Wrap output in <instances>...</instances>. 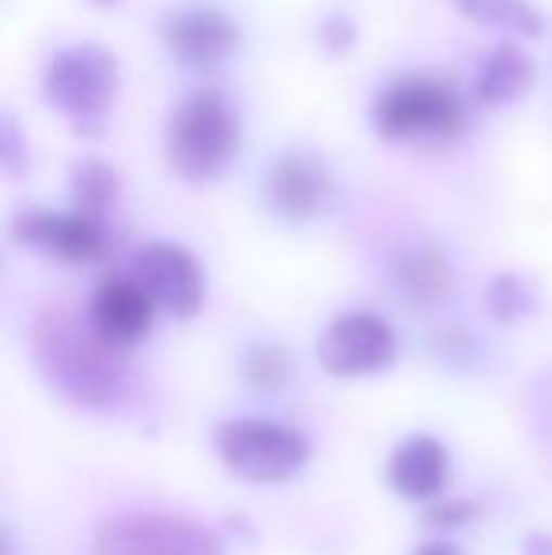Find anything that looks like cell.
<instances>
[{
    "label": "cell",
    "mask_w": 552,
    "mask_h": 555,
    "mask_svg": "<svg viewBox=\"0 0 552 555\" xmlns=\"http://www.w3.org/2000/svg\"><path fill=\"white\" fill-rule=\"evenodd\" d=\"M163 42L185 68H216L239 50V23L213 4H185L167 15Z\"/></svg>",
    "instance_id": "cell-11"
},
{
    "label": "cell",
    "mask_w": 552,
    "mask_h": 555,
    "mask_svg": "<svg viewBox=\"0 0 552 555\" xmlns=\"http://www.w3.org/2000/svg\"><path fill=\"white\" fill-rule=\"evenodd\" d=\"M432 518H439V526H462V521L470 518V506H465V503H442V499H435Z\"/></svg>",
    "instance_id": "cell-22"
},
{
    "label": "cell",
    "mask_w": 552,
    "mask_h": 555,
    "mask_svg": "<svg viewBox=\"0 0 552 555\" xmlns=\"http://www.w3.org/2000/svg\"><path fill=\"white\" fill-rule=\"evenodd\" d=\"M470 20L485 23V27L496 30H511V35H541L545 30V20L541 12L530 4V0H454Z\"/></svg>",
    "instance_id": "cell-17"
},
{
    "label": "cell",
    "mask_w": 552,
    "mask_h": 555,
    "mask_svg": "<svg viewBox=\"0 0 552 555\" xmlns=\"http://www.w3.org/2000/svg\"><path fill=\"white\" fill-rule=\"evenodd\" d=\"M84 555H220L201 521L155 506L106 511L91 526Z\"/></svg>",
    "instance_id": "cell-4"
},
{
    "label": "cell",
    "mask_w": 552,
    "mask_h": 555,
    "mask_svg": "<svg viewBox=\"0 0 552 555\" xmlns=\"http://www.w3.org/2000/svg\"><path fill=\"white\" fill-rule=\"evenodd\" d=\"M0 555H35L23 521L15 518V511H8L4 503H0Z\"/></svg>",
    "instance_id": "cell-20"
},
{
    "label": "cell",
    "mask_w": 552,
    "mask_h": 555,
    "mask_svg": "<svg viewBox=\"0 0 552 555\" xmlns=\"http://www.w3.org/2000/svg\"><path fill=\"white\" fill-rule=\"evenodd\" d=\"M118 61L106 46L80 42L50 57L42 73V95L53 111L84 137H99L118 99Z\"/></svg>",
    "instance_id": "cell-2"
},
{
    "label": "cell",
    "mask_w": 552,
    "mask_h": 555,
    "mask_svg": "<svg viewBox=\"0 0 552 555\" xmlns=\"http://www.w3.org/2000/svg\"><path fill=\"white\" fill-rule=\"evenodd\" d=\"M398 356V333L386 318L368 310H348L333 318L318 336V363L333 378H368L394 363Z\"/></svg>",
    "instance_id": "cell-8"
},
{
    "label": "cell",
    "mask_w": 552,
    "mask_h": 555,
    "mask_svg": "<svg viewBox=\"0 0 552 555\" xmlns=\"http://www.w3.org/2000/svg\"><path fill=\"white\" fill-rule=\"evenodd\" d=\"M413 555H462V552L450 548V544H439V541H435V544H420V548H416Z\"/></svg>",
    "instance_id": "cell-23"
},
{
    "label": "cell",
    "mask_w": 552,
    "mask_h": 555,
    "mask_svg": "<svg viewBox=\"0 0 552 555\" xmlns=\"http://www.w3.org/2000/svg\"><path fill=\"white\" fill-rule=\"evenodd\" d=\"M80 314L99 340H106L118 351H133L137 344H144L152 336L159 310L152 307L144 287L129 272H114V276H103L91 287Z\"/></svg>",
    "instance_id": "cell-10"
},
{
    "label": "cell",
    "mask_w": 552,
    "mask_h": 555,
    "mask_svg": "<svg viewBox=\"0 0 552 555\" xmlns=\"http://www.w3.org/2000/svg\"><path fill=\"white\" fill-rule=\"evenodd\" d=\"M216 457L251 483H287L307 468L310 442L295 427L266 416H235L216 427Z\"/></svg>",
    "instance_id": "cell-5"
},
{
    "label": "cell",
    "mask_w": 552,
    "mask_h": 555,
    "mask_svg": "<svg viewBox=\"0 0 552 555\" xmlns=\"http://www.w3.org/2000/svg\"><path fill=\"white\" fill-rule=\"evenodd\" d=\"M386 480L401 499L413 503H435L447 495L450 483V453L432 435H413L390 453L386 461Z\"/></svg>",
    "instance_id": "cell-13"
},
{
    "label": "cell",
    "mask_w": 552,
    "mask_h": 555,
    "mask_svg": "<svg viewBox=\"0 0 552 555\" xmlns=\"http://www.w3.org/2000/svg\"><path fill=\"white\" fill-rule=\"evenodd\" d=\"M95 4H114V0H95Z\"/></svg>",
    "instance_id": "cell-24"
},
{
    "label": "cell",
    "mask_w": 552,
    "mask_h": 555,
    "mask_svg": "<svg viewBox=\"0 0 552 555\" xmlns=\"http://www.w3.org/2000/svg\"><path fill=\"white\" fill-rule=\"evenodd\" d=\"M12 238L38 257H50L57 264L91 269L114 254V234L103 220H91L80 212H57V208H20L12 216Z\"/></svg>",
    "instance_id": "cell-7"
},
{
    "label": "cell",
    "mask_w": 552,
    "mask_h": 555,
    "mask_svg": "<svg viewBox=\"0 0 552 555\" xmlns=\"http://www.w3.org/2000/svg\"><path fill=\"white\" fill-rule=\"evenodd\" d=\"M375 125L390 140L454 137L465 125L462 95L442 76H401L375 99Z\"/></svg>",
    "instance_id": "cell-6"
},
{
    "label": "cell",
    "mask_w": 552,
    "mask_h": 555,
    "mask_svg": "<svg viewBox=\"0 0 552 555\" xmlns=\"http://www.w3.org/2000/svg\"><path fill=\"white\" fill-rule=\"evenodd\" d=\"M114 201H118V175H114L111 163H103V159L76 163V170H73V212L106 223V212H111Z\"/></svg>",
    "instance_id": "cell-16"
},
{
    "label": "cell",
    "mask_w": 552,
    "mask_h": 555,
    "mask_svg": "<svg viewBox=\"0 0 552 555\" xmlns=\"http://www.w3.org/2000/svg\"><path fill=\"white\" fill-rule=\"evenodd\" d=\"M129 276L144 287L152 307L170 318H193L205 302L201 261L178 242H144L133 254Z\"/></svg>",
    "instance_id": "cell-9"
},
{
    "label": "cell",
    "mask_w": 552,
    "mask_h": 555,
    "mask_svg": "<svg viewBox=\"0 0 552 555\" xmlns=\"http://www.w3.org/2000/svg\"><path fill=\"white\" fill-rule=\"evenodd\" d=\"M170 167L190 182L223 175L239 152V114L220 91H193L170 117Z\"/></svg>",
    "instance_id": "cell-3"
},
{
    "label": "cell",
    "mask_w": 552,
    "mask_h": 555,
    "mask_svg": "<svg viewBox=\"0 0 552 555\" xmlns=\"http://www.w3.org/2000/svg\"><path fill=\"white\" fill-rule=\"evenodd\" d=\"M243 378L251 382L254 389H277L292 378V359H287V351L273 348V344L251 348L243 356Z\"/></svg>",
    "instance_id": "cell-18"
},
{
    "label": "cell",
    "mask_w": 552,
    "mask_h": 555,
    "mask_svg": "<svg viewBox=\"0 0 552 555\" xmlns=\"http://www.w3.org/2000/svg\"><path fill=\"white\" fill-rule=\"evenodd\" d=\"M30 167V144L23 125L15 121V114L0 111V175L20 178Z\"/></svg>",
    "instance_id": "cell-19"
},
{
    "label": "cell",
    "mask_w": 552,
    "mask_h": 555,
    "mask_svg": "<svg viewBox=\"0 0 552 555\" xmlns=\"http://www.w3.org/2000/svg\"><path fill=\"white\" fill-rule=\"evenodd\" d=\"M534 57L518 42H500L477 65V99L488 106H508L523 99L534 83Z\"/></svg>",
    "instance_id": "cell-14"
},
{
    "label": "cell",
    "mask_w": 552,
    "mask_h": 555,
    "mask_svg": "<svg viewBox=\"0 0 552 555\" xmlns=\"http://www.w3.org/2000/svg\"><path fill=\"white\" fill-rule=\"evenodd\" d=\"M390 276L394 287L401 292V299H409L413 307H439L447 299L450 272L435 246H406L394 257Z\"/></svg>",
    "instance_id": "cell-15"
},
{
    "label": "cell",
    "mask_w": 552,
    "mask_h": 555,
    "mask_svg": "<svg viewBox=\"0 0 552 555\" xmlns=\"http://www.w3.org/2000/svg\"><path fill=\"white\" fill-rule=\"evenodd\" d=\"M266 201L277 216L284 220H314L330 208L333 201V178L325 170L322 159L307 152H287L280 155L269 170V182H266Z\"/></svg>",
    "instance_id": "cell-12"
},
{
    "label": "cell",
    "mask_w": 552,
    "mask_h": 555,
    "mask_svg": "<svg viewBox=\"0 0 552 555\" xmlns=\"http://www.w3.org/2000/svg\"><path fill=\"white\" fill-rule=\"evenodd\" d=\"M27 363L57 404L84 416H121L133 401L129 351L91 333L80 310L38 307L23 330Z\"/></svg>",
    "instance_id": "cell-1"
},
{
    "label": "cell",
    "mask_w": 552,
    "mask_h": 555,
    "mask_svg": "<svg viewBox=\"0 0 552 555\" xmlns=\"http://www.w3.org/2000/svg\"><path fill=\"white\" fill-rule=\"evenodd\" d=\"M492 310H500L503 318L526 310V299H523V287H518V280H511V276L496 280V284H492Z\"/></svg>",
    "instance_id": "cell-21"
}]
</instances>
